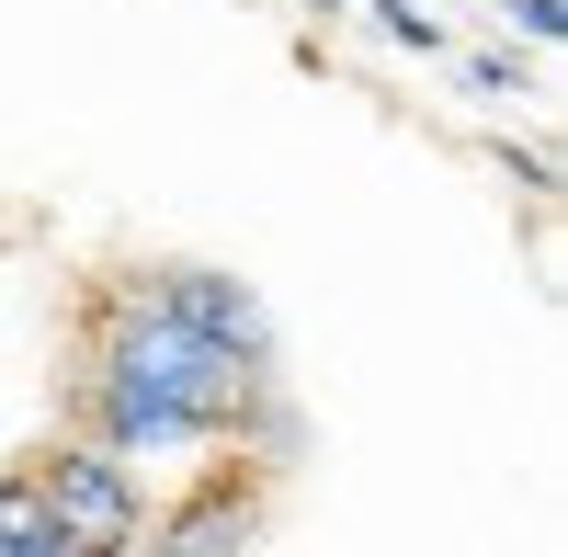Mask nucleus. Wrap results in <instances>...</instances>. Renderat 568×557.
Masks as SVG:
<instances>
[{
    "instance_id": "f257e3e1",
    "label": "nucleus",
    "mask_w": 568,
    "mask_h": 557,
    "mask_svg": "<svg viewBox=\"0 0 568 557\" xmlns=\"http://www.w3.org/2000/svg\"><path fill=\"white\" fill-rule=\"evenodd\" d=\"M34 489H45V524H58V546H69V557H125V546H136V524H149V500H136V467H125V455H103V444L45 455Z\"/></svg>"
},
{
    "instance_id": "7ed1b4c3",
    "label": "nucleus",
    "mask_w": 568,
    "mask_h": 557,
    "mask_svg": "<svg viewBox=\"0 0 568 557\" xmlns=\"http://www.w3.org/2000/svg\"><path fill=\"white\" fill-rule=\"evenodd\" d=\"M500 12H511V0H500ZM524 23H535V34H557V12H546V0H524Z\"/></svg>"
},
{
    "instance_id": "f03ea898",
    "label": "nucleus",
    "mask_w": 568,
    "mask_h": 557,
    "mask_svg": "<svg viewBox=\"0 0 568 557\" xmlns=\"http://www.w3.org/2000/svg\"><path fill=\"white\" fill-rule=\"evenodd\" d=\"M0 557H69V546H58V524H45L34 467H23V478H0Z\"/></svg>"
}]
</instances>
